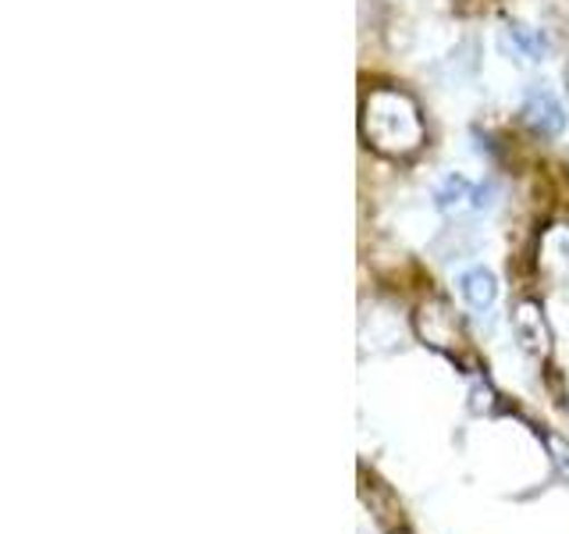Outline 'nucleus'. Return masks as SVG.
Masks as SVG:
<instances>
[{
	"mask_svg": "<svg viewBox=\"0 0 569 534\" xmlns=\"http://www.w3.org/2000/svg\"><path fill=\"white\" fill-rule=\"evenodd\" d=\"M363 132L373 147L385 154L417 150L423 139L417 103L406 93H399V89H378V93H370V100H367Z\"/></svg>",
	"mask_w": 569,
	"mask_h": 534,
	"instance_id": "1",
	"label": "nucleus"
},
{
	"mask_svg": "<svg viewBox=\"0 0 569 534\" xmlns=\"http://www.w3.org/2000/svg\"><path fill=\"white\" fill-rule=\"evenodd\" d=\"M520 115H523V125H527V129H530L533 136H541V139H556V136L566 129V111H562V103H559V97L551 93V89H545V86H530V89H527Z\"/></svg>",
	"mask_w": 569,
	"mask_h": 534,
	"instance_id": "2",
	"label": "nucleus"
},
{
	"mask_svg": "<svg viewBox=\"0 0 569 534\" xmlns=\"http://www.w3.org/2000/svg\"><path fill=\"white\" fill-rule=\"evenodd\" d=\"M459 293L477 314H488L498 299V278L488 271V267H470V271H462V278H459Z\"/></svg>",
	"mask_w": 569,
	"mask_h": 534,
	"instance_id": "3",
	"label": "nucleus"
},
{
	"mask_svg": "<svg viewBox=\"0 0 569 534\" xmlns=\"http://www.w3.org/2000/svg\"><path fill=\"white\" fill-rule=\"evenodd\" d=\"M506 50L516 53V61L541 65L548 58V40H545L541 29H530L523 22H509L506 26Z\"/></svg>",
	"mask_w": 569,
	"mask_h": 534,
	"instance_id": "4",
	"label": "nucleus"
},
{
	"mask_svg": "<svg viewBox=\"0 0 569 534\" xmlns=\"http://www.w3.org/2000/svg\"><path fill=\"white\" fill-rule=\"evenodd\" d=\"M473 182L470 178H462V175H449L445 182L435 189V204H438V210H445V214H456V210H462L467 204H473Z\"/></svg>",
	"mask_w": 569,
	"mask_h": 534,
	"instance_id": "5",
	"label": "nucleus"
},
{
	"mask_svg": "<svg viewBox=\"0 0 569 534\" xmlns=\"http://www.w3.org/2000/svg\"><path fill=\"white\" fill-rule=\"evenodd\" d=\"M516 335H520V343L533 353H541L545 343H548V328L541 320V310L533 307V303H523L520 310H516Z\"/></svg>",
	"mask_w": 569,
	"mask_h": 534,
	"instance_id": "6",
	"label": "nucleus"
},
{
	"mask_svg": "<svg viewBox=\"0 0 569 534\" xmlns=\"http://www.w3.org/2000/svg\"><path fill=\"white\" fill-rule=\"evenodd\" d=\"M545 445H548V453L551 459H556V467L562 477H569V442L559 438V435H545Z\"/></svg>",
	"mask_w": 569,
	"mask_h": 534,
	"instance_id": "7",
	"label": "nucleus"
},
{
	"mask_svg": "<svg viewBox=\"0 0 569 534\" xmlns=\"http://www.w3.org/2000/svg\"><path fill=\"white\" fill-rule=\"evenodd\" d=\"M495 207V182H480L473 189V210H491Z\"/></svg>",
	"mask_w": 569,
	"mask_h": 534,
	"instance_id": "8",
	"label": "nucleus"
},
{
	"mask_svg": "<svg viewBox=\"0 0 569 534\" xmlns=\"http://www.w3.org/2000/svg\"><path fill=\"white\" fill-rule=\"evenodd\" d=\"M491 406V388H473V409H488Z\"/></svg>",
	"mask_w": 569,
	"mask_h": 534,
	"instance_id": "9",
	"label": "nucleus"
},
{
	"mask_svg": "<svg viewBox=\"0 0 569 534\" xmlns=\"http://www.w3.org/2000/svg\"><path fill=\"white\" fill-rule=\"evenodd\" d=\"M562 79H566V93H569V61H566V68H562Z\"/></svg>",
	"mask_w": 569,
	"mask_h": 534,
	"instance_id": "10",
	"label": "nucleus"
}]
</instances>
